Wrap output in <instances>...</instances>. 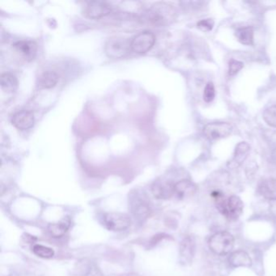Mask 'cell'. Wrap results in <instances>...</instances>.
<instances>
[{
  "instance_id": "6da1fadb",
  "label": "cell",
  "mask_w": 276,
  "mask_h": 276,
  "mask_svg": "<svg viewBox=\"0 0 276 276\" xmlns=\"http://www.w3.org/2000/svg\"><path fill=\"white\" fill-rule=\"evenodd\" d=\"M176 16L174 7L166 3H156L143 14L141 19L153 26H167L175 22Z\"/></svg>"
},
{
  "instance_id": "7a4b0ae2",
  "label": "cell",
  "mask_w": 276,
  "mask_h": 276,
  "mask_svg": "<svg viewBox=\"0 0 276 276\" xmlns=\"http://www.w3.org/2000/svg\"><path fill=\"white\" fill-rule=\"evenodd\" d=\"M235 245V239L230 232L221 231L210 238L208 246L213 253L220 256L230 254Z\"/></svg>"
},
{
  "instance_id": "3957f363",
  "label": "cell",
  "mask_w": 276,
  "mask_h": 276,
  "mask_svg": "<svg viewBox=\"0 0 276 276\" xmlns=\"http://www.w3.org/2000/svg\"><path fill=\"white\" fill-rule=\"evenodd\" d=\"M129 208L134 219L142 223L149 217L151 207L147 196L140 192H132L129 197Z\"/></svg>"
},
{
  "instance_id": "277c9868",
  "label": "cell",
  "mask_w": 276,
  "mask_h": 276,
  "mask_svg": "<svg viewBox=\"0 0 276 276\" xmlns=\"http://www.w3.org/2000/svg\"><path fill=\"white\" fill-rule=\"evenodd\" d=\"M215 204L219 211L229 221H236L243 212V202L236 195L225 197Z\"/></svg>"
},
{
  "instance_id": "5b68a950",
  "label": "cell",
  "mask_w": 276,
  "mask_h": 276,
  "mask_svg": "<svg viewBox=\"0 0 276 276\" xmlns=\"http://www.w3.org/2000/svg\"><path fill=\"white\" fill-rule=\"evenodd\" d=\"M131 41L120 36H113L109 38L105 46L106 55L114 60L124 58L131 53Z\"/></svg>"
},
{
  "instance_id": "8992f818",
  "label": "cell",
  "mask_w": 276,
  "mask_h": 276,
  "mask_svg": "<svg viewBox=\"0 0 276 276\" xmlns=\"http://www.w3.org/2000/svg\"><path fill=\"white\" fill-rule=\"evenodd\" d=\"M131 217L121 212H107L103 215V225L108 230L121 232L131 226Z\"/></svg>"
},
{
  "instance_id": "52a82bcc",
  "label": "cell",
  "mask_w": 276,
  "mask_h": 276,
  "mask_svg": "<svg viewBox=\"0 0 276 276\" xmlns=\"http://www.w3.org/2000/svg\"><path fill=\"white\" fill-rule=\"evenodd\" d=\"M232 131V127L228 123H208L204 127V135L211 141L227 138Z\"/></svg>"
},
{
  "instance_id": "ba28073f",
  "label": "cell",
  "mask_w": 276,
  "mask_h": 276,
  "mask_svg": "<svg viewBox=\"0 0 276 276\" xmlns=\"http://www.w3.org/2000/svg\"><path fill=\"white\" fill-rule=\"evenodd\" d=\"M155 43V35L149 31H144L134 36L131 41V48L137 54H145L153 47Z\"/></svg>"
},
{
  "instance_id": "9c48e42d",
  "label": "cell",
  "mask_w": 276,
  "mask_h": 276,
  "mask_svg": "<svg viewBox=\"0 0 276 276\" xmlns=\"http://www.w3.org/2000/svg\"><path fill=\"white\" fill-rule=\"evenodd\" d=\"M196 253V243L194 238L186 236L179 246V261L181 264L188 266L193 262Z\"/></svg>"
},
{
  "instance_id": "30bf717a",
  "label": "cell",
  "mask_w": 276,
  "mask_h": 276,
  "mask_svg": "<svg viewBox=\"0 0 276 276\" xmlns=\"http://www.w3.org/2000/svg\"><path fill=\"white\" fill-rule=\"evenodd\" d=\"M175 183L167 179H158L152 186V193L157 200H167L174 196Z\"/></svg>"
},
{
  "instance_id": "8fae6325",
  "label": "cell",
  "mask_w": 276,
  "mask_h": 276,
  "mask_svg": "<svg viewBox=\"0 0 276 276\" xmlns=\"http://www.w3.org/2000/svg\"><path fill=\"white\" fill-rule=\"evenodd\" d=\"M112 8L107 3L92 1L87 5L85 15L90 19H101L111 13Z\"/></svg>"
},
{
  "instance_id": "7c38bea8",
  "label": "cell",
  "mask_w": 276,
  "mask_h": 276,
  "mask_svg": "<svg viewBox=\"0 0 276 276\" xmlns=\"http://www.w3.org/2000/svg\"><path fill=\"white\" fill-rule=\"evenodd\" d=\"M197 190V186L194 182L188 179H182L175 183L174 197L179 200H184L194 196Z\"/></svg>"
},
{
  "instance_id": "4fadbf2b",
  "label": "cell",
  "mask_w": 276,
  "mask_h": 276,
  "mask_svg": "<svg viewBox=\"0 0 276 276\" xmlns=\"http://www.w3.org/2000/svg\"><path fill=\"white\" fill-rule=\"evenodd\" d=\"M14 50L27 61L33 60L36 55L37 45L33 41H19L13 45Z\"/></svg>"
},
{
  "instance_id": "5bb4252c",
  "label": "cell",
  "mask_w": 276,
  "mask_h": 276,
  "mask_svg": "<svg viewBox=\"0 0 276 276\" xmlns=\"http://www.w3.org/2000/svg\"><path fill=\"white\" fill-rule=\"evenodd\" d=\"M12 124L18 130H29L34 125L33 113L28 110H22L15 113L12 117Z\"/></svg>"
},
{
  "instance_id": "9a60e30c",
  "label": "cell",
  "mask_w": 276,
  "mask_h": 276,
  "mask_svg": "<svg viewBox=\"0 0 276 276\" xmlns=\"http://www.w3.org/2000/svg\"><path fill=\"white\" fill-rule=\"evenodd\" d=\"M228 263L231 267L238 268V267H251L253 262L248 253L242 249H239L236 251H232L229 254Z\"/></svg>"
},
{
  "instance_id": "2e32d148",
  "label": "cell",
  "mask_w": 276,
  "mask_h": 276,
  "mask_svg": "<svg viewBox=\"0 0 276 276\" xmlns=\"http://www.w3.org/2000/svg\"><path fill=\"white\" fill-rule=\"evenodd\" d=\"M258 190H259V194L269 201L276 200V179H264L260 182Z\"/></svg>"
},
{
  "instance_id": "e0dca14e",
  "label": "cell",
  "mask_w": 276,
  "mask_h": 276,
  "mask_svg": "<svg viewBox=\"0 0 276 276\" xmlns=\"http://www.w3.org/2000/svg\"><path fill=\"white\" fill-rule=\"evenodd\" d=\"M249 145L246 142H242L236 145L235 152H234L233 157L231 160L230 163L228 166L232 168L238 167L240 166L243 161L247 157L248 153L249 152Z\"/></svg>"
},
{
  "instance_id": "ac0fdd59",
  "label": "cell",
  "mask_w": 276,
  "mask_h": 276,
  "mask_svg": "<svg viewBox=\"0 0 276 276\" xmlns=\"http://www.w3.org/2000/svg\"><path fill=\"white\" fill-rule=\"evenodd\" d=\"M71 226V221L68 217L58 222L51 223L48 226V232L50 236L54 238H61L67 232Z\"/></svg>"
},
{
  "instance_id": "d6986e66",
  "label": "cell",
  "mask_w": 276,
  "mask_h": 276,
  "mask_svg": "<svg viewBox=\"0 0 276 276\" xmlns=\"http://www.w3.org/2000/svg\"><path fill=\"white\" fill-rule=\"evenodd\" d=\"M58 75L54 71H45L38 80V86L41 88H52L58 84Z\"/></svg>"
},
{
  "instance_id": "ffe728a7",
  "label": "cell",
  "mask_w": 276,
  "mask_h": 276,
  "mask_svg": "<svg viewBox=\"0 0 276 276\" xmlns=\"http://www.w3.org/2000/svg\"><path fill=\"white\" fill-rule=\"evenodd\" d=\"M0 84L3 90L8 93H12L17 89L18 81L16 77L10 73H4L1 75Z\"/></svg>"
},
{
  "instance_id": "44dd1931",
  "label": "cell",
  "mask_w": 276,
  "mask_h": 276,
  "mask_svg": "<svg viewBox=\"0 0 276 276\" xmlns=\"http://www.w3.org/2000/svg\"><path fill=\"white\" fill-rule=\"evenodd\" d=\"M253 35L254 32L251 27L239 28L235 32L236 39L245 46H252L253 44Z\"/></svg>"
},
{
  "instance_id": "7402d4cb",
  "label": "cell",
  "mask_w": 276,
  "mask_h": 276,
  "mask_svg": "<svg viewBox=\"0 0 276 276\" xmlns=\"http://www.w3.org/2000/svg\"><path fill=\"white\" fill-rule=\"evenodd\" d=\"M33 253L36 255L37 257L42 258V259H51L54 257V251L51 248L47 247V246H43L40 244H36L32 248Z\"/></svg>"
},
{
  "instance_id": "603a6c76",
  "label": "cell",
  "mask_w": 276,
  "mask_h": 276,
  "mask_svg": "<svg viewBox=\"0 0 276 276\" xmlns=\"http://www.w3.org/2000/svg\"><path fill=\"white\" fill-rule=\"evenodd\" d=\"M263 117L265 123L270 127L276 128V105L269 106L265 109Z\"/></svg>"
},
{
  "instance_id": "cb8c5ba5",
  "label": "cell",
  "mask_w": 276,
  "mask_h": 276,
  "mask_svg": "<svg viewBox=\"0 0 276 276\" xmlns=\"http://www.w3.org/2000/svg\"><path fill=\"white\" fill-rule=\"evenodd\" d=\"M215 88L212 82H208L206 85L204 92V100L207 103H210L215 99Z\"/></svg>"
},
{
  "instance_id": "d4e9b609",
  "label": "cell",
  "mask_w": 276,
  "mask_h": 276,
  "mask_svg": "<svg viewBox=\"0 0 276 276\" xmlns=\"http://www.w3.org/2000/svg\"><path fill=\"white\" fill-rule=\"evenodd\" d=\"M214 25H215V22H214L212 19H211V18H208V19H202V21H200V22L197 24V27L198 29L201 30L202 32L207 33V32H210V31L212 30L213 28H214Z\"/></svg>"
},
{
  "instance_id": "484cf974",
  "label": "cell",
  "mask_w": 276,
  "mask_h": 276,
  "mask_svg": "<svg viewBox=\"0 0 276 276\" xmlns=\"http://www.w3.org/2000/svg\"><path fill=\"white\" fill-rule=\"evenodd\" d=\"M244 67L243 63L238 60H232L228 66V74L231 76L236 75Z\"/></svg>"
},
{
  "instance_id": "4316f807",
  "label": "cell",
  "mask_w": 276,
  "mask_h": 276,
  "mask_svg": "<svg viewBox=\"0 0 276 276\" xmlns=\"http://www.w3.org/2000/svg\"><path fill=\"white\" fill-rule=\"evenodd\" d=\"M269 203H270L269 205L270 212L272 214L273 216L276 217V200H270Z\"/></svg>"
},
{
  "instance_id": "83f0119b",
  "label": "cell",
  "mask_w": 276,
  "mask_h": 276,
  "mask_svg": "<svg viewBox=\"0 0 276 276\" xmlns=\"http://www.w3.org/2000/svg\"><path fill=\"white\" fill-rule=\"evenodd\" d=\"M119 276H142V275H140V274H135V273H128V274H123Z\"/></svg>"
},
{
  "instance_id": "f1b7e54d",
  "label": "cell",
  "mask_w": 276,
  "mask_h": 276,
  "mask_svg": "<svg viewBox=\"0 0 276 276\" xmlns=\"http://www.w3.org/2000/svg\"><path fill=\"white\" fill-rule=\"evenodd\" d=\"M273 157H274V161L276 163V149L274 150V152H273Z\"/></svg>"
}]
</instances>
